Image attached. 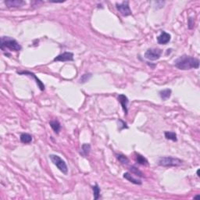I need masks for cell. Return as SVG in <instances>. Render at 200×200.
<instances>
[{"label":"cell","instance_id":"cb8c5ba5","mask_svg":"<svg viewBox=\"0 0 200 200\" xmlns=\"http://www.w3.org/2000/svg\"><path fill=\"white\" fill-rule=\"evenodd\" d=\"M197 175H198V177H199L200 175H199V169H198V170H197Z\"/></svg>","mask_w":200,"mask_h":200},{"label":"cell","instance_id":"8fae6325","mask_svg":"<svg viewBox=\"0 0 200 200\" xmlns=\"http://www.w3.org/2000/svg\"><path fill=\"white\" fill-rule=\"evenodd\" d=\"M5 4L9 8L20 7V6L25 5L26 2L23 0H8V1H5Z\"/></svg>","mask_w":200,"mask_h":200},{"label":"cell","instance_id":"4fadbf2b","mask_svg":"<svg viewBox=\"0 0 200 200\" xmlns=\"http://www.w3.org/2000/svg\"><path fill=\"white\" fill-rule=\"evenodd\" d=\"M49 125L56 134L58 135L60 133V130H61V124L58 120H51L49 122Z\"/></svg>","mask_w":200,"mask_h":200},{"label":"cell","instance_id":"7402d4cb","mask_svg":"<svg viewBox=\"0 0 200 200\" xmlns=\"http://www.w3.org/2000/svg\"><path fill=\"white\" fill-rule=\"evenodd\" d=\"M92 73H85V74H83L82 76L81 77V78H80V83H81V84H85V83H86L87 81H89V80H90V78L92 77Z\"/></svg>","mask_w":200,"mask_h":200},{"label":"cell","instance_id":"d6986e66","mask_svg":"<svg viewBox=\"0 0 200 200\" xmlns=\"http://www.w3.org/2000/svg\"><path fill=\"white\" fill-rule=\"evenodd\" d=\"M92 190H93V195H94V198L95 200L98 199L100 196V192H101V189H100L99 186L98 184H95L94 186H92Z\"/></svg>","mask_w":200,"mask_h":200},{"label":"cell","instance_id":"ffe728a7","mask_svg":"<svg viewBox=\"0 0 200 200\" xmlns=\"http://www.w3.org/2000/svg\"><path fill=\"white\" fill-rule=\"evenodd\" d=\"M117 159L122 164H127L129 163V159L126 156L123 154H117Z\"/></svg>","mask_w":200,"mask_h":200},{"label":"cell","instance_id":"d4e9b609","mask_svg":"<svg viewBox=\"0 0 200 200\" xmlns=\"http://www.w3.org/2000/svg\"><path fill=\"white\" fill-rule=\"evenodd\" d=\"M200 198L199 195H195V196L194 197V198Z\"/></svg>","mask_w":200,"mask_h":200},{"label":"cell","instance_id":"7c38bea8","mask_svg":"<svg viewBox=\"0 0 200 200\" xmlns=\"http://www.w3.org/2000/svg\"><path fill=\"white\" fill-rule=\"evenodd\" d=\"M123 178H125L126 180H127L128 181H130V182L133 183V184H135V185H141L142 184V181H141L140 179L135 178V177H133L132 175L129 173V172H126V173H123Z\"/></svg>","mask_w":200,"mask_h":200},{"label":"cell","instance_id":"44dd1931","mask_svg":"<svg viewBox=\"0 0 200 200\" xmlns=\"http://www.w3.org/2000/svg\"><path fill=\"white\" fill-rule=\"evenodd\" d=\"M130 170L131 171V173H134V174H135L136 176H139V177H144V174H143L142 172L140 170H139V168H137L136 167H135V166H132V167H130Z\"/></svg>","mask_w":200,"mask_h":200},{"label":"cell","instance_id":"5bb4252c","mask_svg":"<svg viewBox=\"0 0 200 200\" xmlns=\"http://www.w3.org/2000/svg\"><path fill=\"white\" fill-rule=\"evenodd\" d=\"M20 142L22 143L29 144L32 142V136L30 134H27V133H23L20 135Z\"/></svg>","mask_w":200,"mask_h":200},{"label":"cell","instance_id":"ba28073f","mask_svg":"<svg viewBox=\"0 0 200 200\" xmlns=\"http://www.w3.org/2000/svg\"><path fill=\"white\" fill-rule=\"evenodd\" d=\"M54 62H67L73 61V53L70 52H65L60 54L59 56L54 58Z\"/></svg>","mask_w":200,"mask_h":200},{"label":"cell","instance_id":"9a60e30c","mask_svg":"<svg viewBox=\"0 0 200 200\" xmlns=\"http://www.w3.org/2000/svg\"><path fill=\"white\" fill-rule=\"evenodd\" d=\"M135 159H136V162L139 164L143 166H146L148 164V162L147 160V159L145 156H143L142 155H141L139 153H136V156H135Z\"/></svg>","mask_w":200,"mask_h":200},{"label":"cell","instance_id":"2e32d148","mask_svg":"<svg viewBox=\"0 0 200 200\" xmlns=\"http://www.w3.org/2000/svg\"><path fill=\"white\" fill-rule=\"evenodd\" d=\"M172 93L171 89H167L164 90H162L160 92V96L163 100H167L170 97Z\"/></svg>","mask_w":200,"mask_h":200},{"label":"cell","instance_id":"ac0fdd59","mask_svg":"<svg viewBox=\"0 0 200 200\" xmlns=\"http://www.w3.org/2000/svg\"><path fill=\"white\" fill-rule=\"evenodd\" d=\"M164 135H165V138L167 140H171L173 142H177V135L176 133L173 132V131H165L164 132Z\"/></svg>","mask_w":200,"mask_h":200},{"label":"cell","instance_id":"e0dca14e","mask_svg":"<svg viewBox=\"0 0 200 200\" xmlns=\"http://www.w3.org/2000/svg\"><path fill=\"white\" fill-rule=\"evenodd\" d=\"M91 151V145L90 144H87V143H85V144L82 145V146H81V154L82 156H87L89 154Z\"/></svg>","mask_w":200,"mask_h":200},{"label":"cell","instance_id":"3957f363","mask_svg":"<svg viewBox=\"0 0 200 200\" xmlns=\"http://www.w3.org/2000/svg\"><path fill=\"white\" fill-rule=\"evenodd\" d=\"M183 161L179 158L173 156H164L158 160V164L164 167H177L182 164Z\"/></svg>","mask_w":200,"mask_h":200},{"label":"cell","instance_id":"277c9868","mask_svg":"<svg viewBox=\"0 0 200 200\" xmlns=\"http://www.w3.org/2000/svg\"><path fill=\"white\" fill-rule=\"evenodd\" d=\"M50 160H52V162L53 163V164L55 166H56V167L60 170V171L62 172L64 174H67L68 172V167L67 165L66 164V162L64 161L63 159L57 155H54V154H51L49 155Z\"/></svg>","mask_w":200,"mask_h":200},{"label":"cell","instance_id":"603a6c76","mask_svg":"<svg viewBox=\"0 0 200 200\" xmlns=\"http://www.w3.org/2000/svg\"><path fill=\"white\" fill-rule=\"evenodd\" d=\"M194 19L193 17H189V21H188V27L189 29H192L194 27Z\"/></svg>","mask_w":200,"mask_h":200},{"label":"cell","instance_id":"6da1fadb","mask_svg":"<svg viewBox=\"0 0 200 200\" xmlns=\"http://www.w3.org/2000/svg\"><path fill=\"white\" fill-rule=\"evenodd\" d=\"M174 66L177 69L187 70L191 69H198L199 67V60L192 56L183 55L174 61Z\"/></svg>","mask_w":200,"mask_h":200},{"label":"cell","instance_id":"8992f818","mask_svg":"<svg viewBox=\"0 0 200 200\" xmlns=\"http://www.w3.org/2000/svg\"><path fill=\"white\" fill-rule=\"evenodd\" d=\"M117 9L120 12V14H121L123 17H127V16L131 15V10L129 6L128 1H123L121 3H117L116 4Z\"/></svg>","mask_w":200,"mask_h":200},{"label":"cell","instance_id":"9c48e42d","mask_svg":"<svg viewBox=\"0 0 200 200\" xmlns=\"http://www.w3.org/2000/svg\"><path fill=\"white\" fill-rule=\"evenodd\" d=\"M170 39H171V35H170L169 33L163 31V32L157 37V42L160 45H166L169 42Z\"/></svg>","mask_w":200,"mask_h":200},{"label":"cell","instance_id":"30bf717a","mask_svg":"<svg viewBox=\"0 0 200 200\" xmlns=\"http://www.w3.org/2000/svg\"><path fill=\"white\" fill-rule=\"evenodd\" d=\"M118 101H119V102L121 105L122 109H123V112H124L125 115H127V112H128V109H127V104L129 102L128 98L125 95L120 94L118 95Z\"/></svg>","mask_w":200,"mask_h":200},{"label":"cell","instance_id":"7a4b0ae2","mask_svg":"<svg viewBox=\"0 0 200 200\" xmlns=\"http://www.w3.org/2000/svg\"><path fill=\"white\" fill-rule=\"evenodd\" d=\"M0 48L3 52H5V51H6L7 49H9L10 51H14V52H18L22 49L21 45L18 43L17 41L12 39L10 37L6 36L1 37Z\"/></svg>","mask_w":200,"mask_h":200},{"label":"cell","instance_id":"5b68a950","mask_svg":"<svg viewBox=\"0 0 200 200\" xmlns=\"http://www.w3.org/2000/svg\"><path fill=\"white\" fill-rule=\"evenodd\" d=\"M162 52H163V51L160 48H148L145 53V57L146 58L147 60H152V61L157 60L161 57Z\"/></svg>","mask_w":200,"mask_h":200},{"label":"cell","instance_id":"52a82bcc","mask_svg":"<svg viewBox=\"0 0 200 200\" xmlns=\"http://www.w3.org/2000/svg\"><path fill=\"white\" fill-rule=\"evenodd\" d=\"M17 73L20 75H27V76L32 77L35 80V82H36V84L38 85L41 91H44L45 89V85L42 83V81H41L40 79L38 78L36 75L34 73H32V72L28 71V70H23V71H17Z\"/></svg>","mask_w":200,"mask_h":200}]
</instances>
